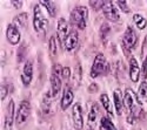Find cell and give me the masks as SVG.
I'll return each mask as SVG.
<instances>
[{
	"instance_id": "1",
	"label": "cell",
	"mask_w": 147,
	"mask_h": 130,
	"mask_svg": "<svg viewBox=\"0 0 147 130\" xmlns=\"http://www.w3.org/2000/svg\"><path fill=\"white\" fill-rule=\"evenodd\" d=\"M88 18V8L85 6H78L71 12V22L79 27V29H85Z\"/></svg>"
},
{
	"instance_id": "2",
	"label": "cell",
	"mask_w": 147,
	"mask_h": 130,
	"mask_svg": "<svg viewBox=\"0 0 147 130\" xmlns=\"http://www.w3.org/2000/svg\"><path fill=\"white\" fill-rule=\"evenodd\" d=\"M48 25V20L44 17L42 12L40 9V4H36L33 8V27L34 31L38 34H45L46 28Z\"/></svg>"
},
{
	"instance_id": "3",
	"label": "cell",
	"mask_w": 147,
	"mask_h": 130,
	"mask_svg": "<svg viewBox=\"0 0 147 130\" xmlns=\"http://www.w3.org/2000/svg\"><path fill=\"white\" fill-rule=\"evenodd\" d=\"M107 72H108V65H107L105 55L102 53L96 54L91 68V77L95 79L100 75H105Z\"/></svg>"
},
{
	"instance_id": "4",
	"label": "cell",
	"mask_w": 147,
	"mask_h": 130,
	"mask_svg": "<svg viewBox=\"0 0 147 130\" xmlns=\"http://www.w3.org/2000/svg\"><path fill=\"white\" fill-rule=\"evenodd\" d=\"M124 105L128 109L129 113H132L136 109V107L142 105V102L139 100L138 94H136L131 88H127L125 91V95H124Z\"/></svg>"
},
{
	"instance_id": "5",
	"label": "cell",
	"mask_w": 147,
	"mask_h": 130,
	"mask_svg": "<svg viewBox=\"0 0 147 130\" xmlns=\"http://www.w3.org/2000/svg\"><path fill=\"white\" fill-rule=\"evenodd\" d=\"M137 43H138V35L136 31L132 27H127L124 37H122V47L131 52L137 47Z\"/></svg>"
},
{
	"instance_id": "6",
	"label": "cell",
	"mask_w": 147,
	"mask_h": 130,
	"mask_svg": "<svg viewBox=\"0 0 147 130\" xmlns=\"http://www.w3.org/2000/svg\"><path fill=\"white\" fill-rule=\"evenodd\" d=\"M30 114H31V103L28 101H22L19 104V108L17 111V117H16L17 125L20 127L21 124L25 123L26 120L28 119Z\"/></svg>"
},
{
	"instance_id": "7",
	"label": "cell",
	"mask_w": 147,
	"mask_h": 130,
	"mask_svg": "<svg viewBox=\"0 0 147 130\" xmlns=\"http://www.w3.org/2000/svg\"><path fill=\"white\" fill-rule=\"evenodd\" d=\"M102 12H104V15L106 17V19L109 21L115 22V21H119V19H120L119 11L115 7V4L113 1H105Z\"/></svg>"
},
{
	"instance_id": "8",
	"label": "cell",
	"mask_w": 147,
	"mask_h": 130,
	"mask_svg": "<svg viewBox=\"0 0 147 130\" xmlns=\"http://www.w3.org/2000/svg\"><path fill=\"white\" fill-rule=\"evenodd\" d=\"M68 37V23L64 18H60L57 23V38L59 40V45L64 43Z\"/></svg>"
},
{
	"instance_id": "9",
	"label": "cell",
	"mask_w": 147,
	"mask_h": 130,
	"mask_svg": "<svg viewBox=\"0 0 147 130\" xmlns=\"http://www.w3.org/2000/svg\"><path fill=\"white\" fill-rule=\"evenodd\" d=\"M72 119H73V125L77 130H81L84 127V120H82V110L81 105L79 103H76L72 109Z\"/></svg>"
},
{
	"instance_id": "10",
	"label": "cell",
	"mask_w": 147,
	"mask_h": 130,
	"mask_svg": "<svg viewBox=\"0 0 147 130\" xmlns=\"http://www.w3.org/2000/svg\"><path fill=\"white\" fill-rule=\"evenodd\" d=\"M14 123V101L11 100L6 108V115H5V130H11Z\"/></svg>"
},
{
	"instance_id": "11",
	"label": "cell",
	"mask_w": 147,
	"mask_h": 130,
	"mask_svg": "<svg viewBox=\"0 0 147 130\" xmlns=\"http://www.w3.org/2000/svg\"><path fill=\"white\" fill-rule=\"evenodd\" d=\"M6 38H7L8 42L13 46H16L20 42V38H21L20 32L14 25H12V23L8 25L6 28Z\"/></svg>"
},
{
	"instance_id": "12",
	"label": "cell",
	"mask_w": 147,
	"mask_h": 130,
	"mask_svg": "<svg viewBox=\"0 0 147 130\" xmlns=\"http://www.w3.org/2000/svg\"><path fill=\"white\" fill-rule=\"evenodd\" d=\"M33 79V63L31 60H27L25 66L22 69V74H21V81L25 87H27Z\"/></svg>"
},
{
	"instance_id": "13",
	"label": "cell",
	"mask_w": 147,
	"mask_h": 130,
	"mask_svg": "<svg viewBox=\"0 0 147 130\" xmlns=\"http://www.w3.org/2000/svg\"><path fill=\"white\" fill-rule=\"evenodd\" d=\"M73 99H74V94H73L72 89L68 86L65 87L64 93H63V97H61V102H60L61 109H63V110L68 109V107H69V105L72 104V102H73Z\"/></svg>"
},
{
	"instance_id": "14",
	"label": "cell",
	"mask_w": 147,
	"mask_h": 130,
	"mask_svg": "<svg viewBox=\"0 0 147 130\" xmlns=\"http://www.w3.org/2000/svg\"><path fill=\"white\" fill-rule=\"evenodd\" d=\"M139 76H140V68H139L138 61L136 57H131L129 59V77L132 82L137 83L139 81Z\"/></svg>"
},
{
	"instance_id": "15",
	"label": "cell",
	"mask_w": 147,
	"mask_h": 130,
	"mask_svg": "<svg viewBox=\"0 0 147 130\" xmlns=\"http://www.w3.org/2000/svg\"><path fill=\"white\" fill-rule=\"evenodd\" d=\"M78 41H79L78 32L72 31V32L68 34V37H67V39H66V41H65V49H66L67 52H72V51L78 46Z\"/></svg>"
},
{
	"instance_id": "16",
	"label": "cell",
	"mask_w": 147,
	"mask_h": 130,
	"mask_svg": "<svg viewBox=\"0 0 147 130\" xmlns=\"http://www.w3.org/2000/svg\"><path fill=\"white\" fill-rule=\"evenodd\" d=\"M113 101H114V107L117 115H121L122 113V107H124V96L120 89H115L113 93Z\"/></svg>"
},
{
	"instance_id": "17",
	"label": "cell",
	"mask_w": 147,
	"mask_h": 130,
	"mask_svg": "<svg viewBox=\"0 0 147 130\" xmlns=\"http://www.w3.org/2000/svg\"><path fill=\"white\" fill-rule=\"evenodd\" d=\"M61 89V80L59 77V75L54 74L52 72V75H51V93L53 96H57L58 93L60 91Z\"/></svg>"
},
{
	"instance_id": "18",
	"label": "cell",
	"mask_w": 147,
	"mask_h": 130,
	"mask_svg": "<svg viewBox=\"0 0 147 130\" xmlns=\"http://www.w3.org/2000/svg\"><path fill=\"white\" fill-rule=\"evenodd\" d=\"M100 102L102 104V107L104 109L107 111V114L109 116H113V109H112V104H111V101H109V97L107 94H101L100 95Z\"/></svg>"
},
{
	"instance_id": "19",
	"label": "cell",
	"mask_w": 147,
	"mask_h": 130,
	"mask_svg": "<svg viewBox=\"0 0 147 130\" xmlns=\"http://www.w3.org/2000/svg\"><path fill=\"white\" fill-rule=\"evenodd\" d=\"M27 23H28V14L27 13H21V14H18L16 18H14V26H19V27H22L25 28L27 27Z\"/></svg>"
},
{
	"instance_id": "20",
	"label": "cell",
	"mask_w": 147,
	"mask_h": 130,
	"mask_svg": "<svg viewBox=\"0 0 147 130\" xmlns=\"http://www.w3.org/2000/svg\"><path fill=\"white\" fill-rule=\"evenodd\" d=\"M48 52L52 57H54L57 55L58 52V41H57V35H52L48 41Z\"/></svg>"
},
{
	"instance_id": "21",
	"label": "cell",
	"mask_w": 147,
	"mask_h": 130,
	"mask_svg": "<svg viewBox=\"0 0 147 130\" xmlns=\"http://www.w3.org/2000/svg\"><path fill=\"white\" fill-rule=\"evenodd\" d=\"M40 5H42V6L46 7L48 14H50V17H52V18L55 17L58 8H57V5H55L54 1H40Z\"/></svg>"
},
{
	"instance_id": "22",
	"label": "cell",
	"mask_w": 147,
	"mask_h": 130,
	"mask_svg": "<svg viewBox=\"0 0 147 130\" xmlns=\"http://www.w3.org/2000/svg\"><path fill=\"white\" fill-rule=\"evenodd\" d=\"M138 96L141 102H147V81L146 80L141 82V85L139 87V91H138Z\"/></svg>"
},
{
	"instance_id": "23",
	"label": "cell",
	"mask_w": 147,
	"mask_h": 130,
	"mask_svg": "<svg viewBox=\"0 0 147 130\" xmlns=\"http://www.w3.org/2000/svg\"><path fill=\"white\" fill-rule=\"evenodd\" d=\"M133 20H134V22H136V25H137V27L139 29H144L147 26V20L141 14L136 13V14L133 15Z\"/></svg>"
},
{
	"instance_id": "24",
	"label": "cell",
	"mask_w": 147,
	"mask_h": 130,
	"mask_svg": "<svg viewBox=\"0 0 147 130\" xmlns=\"http://www.w3.org/2000/svg\"><path fill=\"white\" fill-rule=\"evenodd\" d=\"M100 130H117V128L109 119L102 117L100 121Z\"/></svg>"
},
{
	"instance_id": "25",
	"label": "cell",
	"mask_w": 147,
	"mask_h": 130,
	"mask_svg": "<svg viewBox=\"0 0 147 130\" xmlns=\"http://www.w3.org/2000/svg\"><path fill=\"white\" fill-rule=\"evenodd\" d=\"M109 32H111V27H109V25H108V23L104 22L102 25H101V27H100V32H99L100 39H101V41H102L104 43L106 42V39H107V37H108Z\"/></svg>"
},
{
	"instance_id": "26",
	"label": "cell",
	"mask_w": 147,
	"mask_h": 130,
	"mask_svg": "<svg viewBox=\"0 0 147 130\" xmlns=\"http://www.w3.org/2000/svg\"><path fill=\"white\" fill-rule=\"evenodd\" d=\"M73 79H74V83L77 86L80 85L81 82V77H82V68H81V65L80 63H77L76 68H74V73H73Z\"/></svg>"
},
{
	"instance_id": "27",
	"label": "cell",
	"mask_w": 147,
	"mask_h": 130,
	"mask_svg": "<svg viewBox=\"0 0 147 130\" xmlns=\"http://www.w3.org/2000/svg\"><path fill=\"white\" fill-rule=\"evenodd\" d=\"M26 49H27L26 45H21L19 48H18V52H17V61L19 63L21 61H24V59H25V56H26Z\"/></svg>"
},
{
	"instance_id": "28",
	"label": "cell",
	"mask_w": 147,
	"mask_h": 130,
	"mask_svg": "<svg viewBox=\"0 0 147 130\" xmlns=\"http://www.w3.org/2000/svg\"><path fill=\"white\" fill-rule=\"evenodd\" d=\"M96 116H98V105L94 103V104H92L91 110L88 113V121H90V123H94L96 121Z\"/></svg>"
},
{
	"instance_id": "29",
	"label": "cell",
	"mask_w": 147,
	"mask_h": 130,
	"mask_svg": "<svg viewBox=\"0 0 147 130\" xmlns=\"http://www.w3.org/2000/svg\"><path fill=\"white\" fill-rule=\"evenodd\" d=\"M115 4L122 12H124V13H129L131 12V8L128 7V3L127 1H117Z\"/></svg>"
},
{
	"instance_id": "30",
	"label": "cell",
	"mask_w": 147,
	"mask_h": 130,
	"mask_svg": "<svg viewBox=\"0 0 147 130\" xmlns=\"http://www.w3.org/2000/svg\"><path fill=\"white\" fill-rule=\"evenodd\" d=\"M104 4H105V1H90V6H91V7H92L94 11L102 9Z\"/></svg>"
},
{
	"instance_id": "31",
	"label": "cell",
	"mask_w": 147,
	"mask_h": 130,
	"mask_svg": "<svg viewBox=\"0 0 147 130\" xmlns=\"http://www.w3.org/2000/svg\"><path fill=\"white\" fill-rule=\"evenodd\" d=\"M141 75L144 79L147 77V54L145 56V59L142 60V67H141Z\"/></svg>"
},
{
	"instance_id": "32",
	"label": "cell",
	"mask_w": 147,
	"mask_h": 130,
	"mask_svg": "<svg viewBox=\"0 0 147 130\" xmlns=\"http://www.w3.org/2000/svg\"><path fill=\"white\" fill-rule=\"evenodd\" d=\"M0 93H1V95H0V100H1V102L6 99V96H7V94H8V90H7V87L4 85H1V89H0Z\"/></svg>"
},
{
	"instance_id": "33",
	"label": "cell",
	"mask_w": 147,
	"mask_h": 130,
	"mask_svg": "<svg viewBox=\"0 0 147 130\" xmlns=\"http://www.w3.org/2000/svg\"><path fill=\"white\" fill-rule=\"evenodd\" d=\"M63 67H61V65H59V63H55L54 66H53V73L54 74H57V75H61V74H63Z\"/></svg>"
},
{
	"instance_id": "34",
	"label": "cell",
	"mask_w": 147,
	"mask_h": 130,
	"mask_svg": "<svg viewBox=\"0 0 147 130\" xmlns=\"http://www.w3.org/2000/svg\"><path fill=\"white\" fill-rule=\"evenodd\" d=\"M61 76H63L64 80H68L71 77V69L68 67H64L63 69V74H61Z\"/></svg>"
},
{
	"instance_id": "35",
	"label": "cell",
	"mask_w": 147,
	"mask_h": 130,
	"mask_svg": "<svg viewBox=\"0 0 147 130\" xmlns=\"http://www.w3.org/2000/svg\"><path fill=\"white\" fill-rule=\"evenodd\" d=\"M88 91L91 93V94H93V93H96V90L99 89V87H98V85L96 83H91L90 86H88Z\"/></svg>"
},
{
	"instance_id": "36",
	"label": "cell",
	"mask_w": 147,
	"mask_h": 130,
	"mask_svg": "<svg viewBox=\"0 0 147 130\" xmlns=\"http://www.w3.org/2000/svg\"><path fill=\"white\" fill-rule=\"evenodd\" d=\"M147 52V35L145 37V40H144V43H142V48H141V55H142V59H144V54Z\"/></svg>"
},
{
	"instance_id": "37",
	"label": "cell",
	"mask_w": 147,
	"mask_h": 130,
	"mask_svg": "<svg viewBox=\"0 0 147 130\" xmlns=\"http://www.w3.org/2000/svg\"><path fill=\"white\" fill-rule=\"evenodd\" d=\"M22 1H12V6H13L14 8H21V6H22Z\"/></svg>"
}]
</instances>
